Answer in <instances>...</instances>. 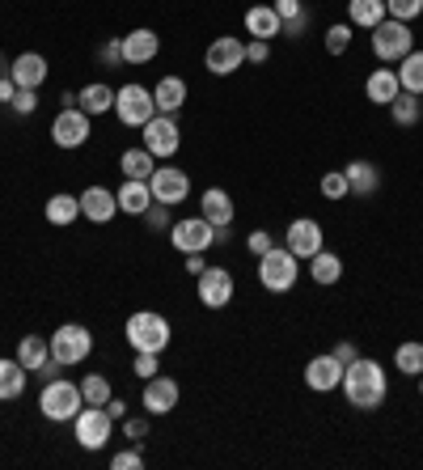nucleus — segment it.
<instances>
[{"mask_svg": "<svg viewBox=\"0 0 423 470\" xmlns=\"http://www.w3.org/2000/svg\"><path fill=\"white\" fill-rule=\"evenodd\" d=\"M153 102H157V115H178L182 102H186V81L182 76H161L153 85Z\"/></svg>", "mask_w": 423, "mask_h": 470, "instance_id": "obj_25", "label": "nucleus"}, {"mask_svg": "<svg viewBox=\"0 0 423 470\" xmlns=\"http://www.w3.org/2000/svg\"><path fill=\"white\" fill-rule=\"evenodd\" d=\"M161 51V35L157 30H148V25H140V30H132V35H123V64L127 68H145V64L157 60Z\"/></svg>", "mask_w": 423, "mask_h": 470, "instance_id": "obj_16", "label": "nucleus"}, {"mask_svg": "<svg viewBox=\"0 0 423 470\" xmlns=\"http://www.w3.org/2000/svg\"><path fill=\"white\" fill-rule=\"evenodd\" d=\"M110 466H115V470H140V466H145V454H140V449H123V454L110 458Z\"/></svg>", "mask_w": 423, "mask_h": 470, "instance_id": "obj_46", "label": "nucleus"}, {"mask_svg": "<svg viewBox=\"0 0 423 470\" xmlns=\"http://www.w3.org/2000/svg\"><path fill=\"white\" fill-rule=\"evenodd\" d=\"M76 106H81L85 115H106L110 106H115V89H110L106 81H94V85H85L81 94H76Z\"/></svg>", "mask_w": 423, "mask_h": 470, "instance_id": "obj_31", "label": "nucleus"}, {"mask_svg": "<svg viewBox=\"0 0 423 470\" xmlns=\"http://www.w3.org/2000/svg\"><path fill=\"white\" fill-rule=\"evenodd\" d=\"M119 170H123V178H140V183H148L153 178V170H157V157L140 145V149H127L119 157Z\"/></svg>", "mask_w": 423, "mask_h": 470, "instance_id": "obj_30", "label": "nucleus"}, {"mask_svg": "<svg viewBox=\"0 0 423 470\" xmlns=\"http://www.w3.org/2000/svg\"><path fill=\"white\" fill-rule=\"evenodd\" d=\"M43 216H47V225H55V229L73 225L76 216H81V195H68V191L51 195L47 204H43Z\"/></svg>", "mask_w": 423, "mask_h": 470, "instance_id": "obj_28", "label": "nucleus"}, {"mask_svg": "<svg viewBox=\"0 0 423 470\" xmlns=\"http://www.w3.org/2000/svg\"><path fill=\"white\" fill-rule=\"evenodd\" d=\"M204 267H207V259H204V255H186V272H191V275H199V272H204Z\"/></svg>", "mask_w": 423, "mask_h": 470, "instance_id": "obj_55", "label": "nucleus"}, {"mask_svg": "<svg viewBox=\"0 0 423 470\" xmlns=\"http://www.w3.org/2000/svg\"><path fill=\"white\" fill-rule=\"evenodd\" d=\"M17 360H22L30 373H38L51 360V344L43 339V335H25L22 344H17Z\"/></svg>", "mask_w": 423, "mask_h": 470, "instance_id": "obj_34", "label": "nucleus"}, {"mask_svg": "<svg viewBox=\"0 0 423 470\" xmlns=\"http://www.w3.org/2000/svg\"><path fill=\"white\" fill-rule=\"evenodd\" d=\"M347 22L360 25V30L381 25L386 22V0H347Z\"/></svg>", "mask_w": 423, "mask_h": 470, "instance_id": "obj_32", "label": "nucleus"}, {"mask_svg": "<svg viewBox=\"0 0 423 470\" xmlns=\"http://www.w3.org/2000/svg\"><path fill=\"white\" fill-rule=\"evenodd\" d=\"M322 195L327 199H347V178H343V170H330V174H322Z\"/></svg>", "mask_w": 423, "mask_h": 470, "instance_id": "obj_42", "label": "nucleus"}, {"mask_svg": "<svg viewBox=\"0 0 423 470\" xmlns=\"http://www.w3.org/2000/svg\"><path fill=\"white\" fill-rule=\"evenodd\" d=\"M322 242H327V234H322V225H317L314 216H301V221H292L288 234H284V246H288L297 259H305V263L314 259L317 250H327Z\"/></svg>", "mask_w": 423, "mask_h": 470, "instance_id": "obj_15", "label": "nucleus"}, {"mask_svg": "<svg viewBox=\"0 0 423 470\" xmlns=\"http://www.w3.org/2000/svg\"><path fill=\"white\" fill-rule=\"evenodd\" d=\"M301 280V259L288 246H271L267 255H258V285L267 293H288Z\"/></svg>", "mask_w": 423, "mask_h": 470, "instance_id": "obj_3", "label": "nucleus"}, {"mask_svg": "<svg viewBox=\"0 0 423 470\" xmlns=\"http://www.w3.org/2000/svg\"><path fill=\"white\" fill-rule=\"evenodd\" d=\"M394 369L407 373V377H419L423 373V344L419 339H407V344L394 347Z\"/></svg>", "mask_w": 423, "mask_h": 470, "instance_id": "obj_36", "label": "nucleus"}, {"mask_svg": "<svg viewBox=\"0 0 423 470\" xmlns=\"http://www.w3.org/2000/svg\"><path fill=\"white\" fill-rule=\"evenodd\" d=\"M242 64H246V43L242 38H233V35L212 38V47L204 51V68L212 76H233Z\"/></svg>", "mask_w": 423, "mask_h": 470, "instance_id": "obj_13", "label": "nucleus"}, {"mask_svg": "<svg viewBox=\"0 0 423 470\" xmlns=\"http://www.w3.org/2000/svg\"><path fill=\"white\" fill-rule=\"evenodd\" d=\"M338 390L347 395V403L356 411H377L381 403H386V395H389L386 369H381L377 360H368V356H356L347 369H343V382H338Z\"/></svg>", "mask_w": 423, "mask_h": 470, "instance_id": "obj_1", "label": "nucleus"}, {"mask_svg": "<svg viewBox=\"0 0 423 470\" xmlns=\"http://www.w3.org/2000/svg\"><path fill=\"white\" fill-rule=\"evenodd\" d=\"M178 398H182V390H178V382L174 377H166V373H157V377H148L145 382V411L148 415H169V411L178 407Z\"/></svg>", "mask_w": 423, "mask_h": 470, "instance_id": "obj_17", "label": "nucleus"}, {"mask_svg": "<svg viewBox=\"0 0 423 470\" xmlns=\"http://www.w3.org/2000/svg\"><path fill=\"white\" fill-rule=\"evenodd\" d=\"M13 94H17L13 76H0V106H5V102H13Z\"/></svg>", "mask_w": 423, "mask_h": 470, "instance_id": "obj_52", "label": "nucleus"}, {"mask_svg": "<svg viewBox=\"0 0 423 470\" xmlns=\"http://www.w3.org/2000/svg\"><path fill=\"white\" fill-rule=\"evenodd\" d=\"M246 35L263 38V43L279 38V13L271 9V5H250V9H246Z\"/></svg>", "mask_w": 423, "mask_h": 470, "instance_id": "obj_26", "label": "nucleus"}, {"mask_svg": "<svg viewBox=\"0 0 423 470\" xmlns=\"http://www.w3.org/2000/svg\"><path fill=\"white\" fill-rule=\"evenodd\" d=\"M271 246H276V237L267 234V229H254V234L246 237V250H250L254 259H258V255H267V250H271Z\"/></svg>", "mask_w": 423, "mask_h": 470, "instance_id": "obj_45", "label": "nucleus"}, {"mask_svg": "<svg viewBox=\"0 0 423 470\" xmlns=\"http://www.w3.org/2000/svg\"><path fill=\"white\" fill-rule=\"evenodd\" d=\"M305 30H309V13H301V17H292V22L279 25V35H284V38H301Z\"/></svg>", "mask_w": 423, "mask_h": 470, "instance_id": "obj_51", "label": "nucleus"}, {"mask_svg": "<svg viewBox=\"0 0 423 470\" xmlns=\"http://www.w3.org/2000/svg\"><path fill=\"white\" fill-rule=\"evenodd\" d=\"M85 407V395H81V382H68V377H51L43 382V395H38V411H43V420L51 424H68L76 420V411Z\"/></svg>", "mask_w": 423, "mask_h": 470, "instance_id": "obj_2", "label": "nucleus"}, {"mask_svg": "<svg viewBox=\"0 0 423 470\" xmlns=\"http://www.w3.org/2000/svg\"><path fill=\"white\" fill-rule=\"evenodd\" d=\"M347 47H351V22H335L327 30V51L330 55H347Z\"/></svg>", "mask_w": 423, "mask_h": 470, "instance_id": "obj_39", "label": "nucleus"}, {"mask_svg": "<svg viewBox=\"0 0 423 470\" xmlns=\"http://www.w3.org/2000/svg\"><path fill=\"white\" fill-rule=\"evenodd\" d=\"M338 382H343V365H338L330 352H322V356H314L309 365H305V385H309V390H317V395H330V390H338Z\"/></svg>", "mask_w": 423, "mask_h": 470, "instance_id": "obj_20", "label": "nucleus"}, {"mask_svg": "<svg viewBox=\"0 0 423 470\" xmlns=\"http://www.w3.org/2000/svg\"><path fill=\"white\" fill-rule=\"evenodd\" d=\"M25 377H30V369H25L22 360H17V356H13V360L0 356V403H13V398H22Z\"/></svg>", "mask_w": 423, "mask_h": 470, "instance_id": "obj_27", "label": "nucleus"}, {"mask_svg": "<svg viewBox=\"0 0 423 470\" xmlns=\"http://www.w3.org/2000/svg\"><path fill=\"white\" fill-rule=\"evenodd\" d=\"M267 60H271V43L250 38V43H246V64H267Z\"/></svg>", "mask_w": 423, "mask_h": 470, "instance_id": "obj_47", "label": "nucleus"}, {"mask_svg": "<svg viewBox=\"0 0 423 470\" xmlns=\"http://www.w3.org/2000/svg\"><path fill=\"white\" fill-rule=\"evenodd\" d=\"M94 136V115H85L81 106H64L55 119H51V140L60 149H85Z\"/></svg>", "mask_w": 423, "mask_h": 470, "instance_id": "obj_9", "label": "nucleus"}, {"mask_svg": "<svg viewBox=\"0 0 423 470\" xmlns=\"http://www.w3.org/2000/svg\"><path fill=\"white\" fill-rule=\"evenodd\" d=\"M271 9L279 13V25H284V22H292V17H301V13H309V9H305V5H301V0H276Z\"/></svg>", "mask_w": 423, "mask_h": 470, "instance_id": "obj_48", "label": "nucleus"}, {"mask_svg": "<svg viewBox=\"0 0 423 470\" xmlns=\"http://www.w3.org/2000/svg\"><path fill=\"white\" fill-rule=\"evenodd\" d=\"M123 335H127V344L136 347V352H166L169 347V322L161 318V314H153V310H136L132 318H127V326H123Z\"/></svg>", "mask_w": 423, "mask_h": 470, "instance_id": "obj_4", "label": "nucleus"}, {"mask_svg": "<svg viewBox=\"0 0 423 470\" xmlns=\"http://www.w3.org/2000/svg\"><path fill=\"white\" fill-rule=\"evenodd\" d=\"M76 445L89 449V454H97V449H106L110 445V436H115V415H110L106 407H89L85 403L81 411H76Z\"/></svg>", "mask_w": 423, "mask_h": 470, "instance_id": "obj_6", "label": "nucleus"}, {"mask_svg": "<svg viewBox=\"0 0 423 470\" xmlns=\"http://www.w3.org/2000/svg\"><path fill=\"white\" fill-rule=\"evenodd\" d=\"M398 85L407 89V94H415V98H423V51H407L398 60Z\"/></svg>", "mask_w": 423, "mask_h": 470, "instance_id": "obj_29", "label": "nucleus"}, {"mask_svg": "<svg viewBox=\"0 0 423 470\" xmlns=\"http://www.w3.org/2000/svg\"><path fill=\"white\" fill-rule=\"evenodd\" d=\"M115 199H119V212H127V216H145L148 204H153V191H148V183H140V178H123Z\"/></svg>", "mask_w": 423, "mask_h": 470, "instance_id": "obj_24", "label": "nucleus"}, {"mask_svg": "<svg viewBox=\"0 0 423 470\" xmlns=\"http://www.w3.org/2000/svg\"><path fill=\"white\" fill-rule=\"evenodd\" d=\"M195 293H199V305H207V310H225V305L233 301V293H237L233 272L229 267H204V272L195 275Z\"/></svg>", "mask_w": 423, "mask_h": 470, "instance_id": "obj_10", "label": "nucleus"}, {"mask_svg": "<svg viewBox=\"0 0 423 470\" xmlns=\"http://www.w3.org/2000/svg\"><path fill=\"white\" fill-rule=\"evenodd\" d=\"M169 246L178 250V255H204L212 250V225L204 216H182L178 225H169Z\"/></svg>", "mask_w": 423, "mask_h": 470, "instance_id": "obj_11", "label": "nucleus"}, {"mask_svg": "<svg viewBox=\"0 0 423 470\" xmlns=\"http://www.w3.org/2000/svg\"><path fill=\"white\" fill-rule=\"evenodd\" d=\"M148 191H153V199L157 204H182V199L191 195V178H186V170H178V165H157L153 170V178H148Z\"/></svg>", "mask_w": 423, "mask_h": 470, "instance_id": "obj_14", "label": "nucleus"}, {"mask_svg": "<svg viewBox=\"0 0 423 470\" xmlns=\"http://www.w3.org/2000/svg\"><path fill=\"white\" fill-rule=\"evenodd\" d=\"M330 356H335V360H338V365H343V369H347L351 360L360 356V347L351 344V339H338V344H335V347H330Z\"/></svg>", "mask_w": 423, "mask_h": 470, "instance_id": "obj_49", "label": "nucleus"}, {"mask_svg": "<svg viewBox=\"0 0 423 470\" xmlns=\"http://www.w3.org/2000/svg\"><path fill=\"white\" fill-rule=\"evenodd\" d=\"M407 51H415V35L407 22H394L386 17L381 25H373V55L381 64H398Z\"/></svg>", "mask_w": 423, "mask_h": 470, "instance_id": "obj_7", "label": "nucleus"}, {"mask_svg": "<svg viewBox=\"0 0 423 470\" xmlns=\"http://www.w3.org/2000/svg\"><path fill=\"white\" fill-rule=\"evenodd\" d=\"M199 216L207 225H233V195L220 191V186H207L204 195H199Z\"/></svg>", "mask_w": 423, "mask_h": 470, "instance_id": "obj_23", "label": "nucleus"}, {"mask_svg": "<svg viewBox=\"0 0 423 470\" xmlns=\"http://www.w3.org/2000/svg\"><path fill=\"white\" fill-rule=\"evenodd\" d=\"M106 411H110V415H115V420H123V415H127V403H123V398H115V395H110Z\"/></svg>", "mask_w": 423, "mask_h": 470, "instance_id": "obj_54", "label": "nucleus"}, {"mask_svg": "<svg viewBox=\"0 0 423 470\" xmlns=\"http://www.w3.org/2000/svg\"><path fill=\"white\" fill-rule=\"evenodd\" d=\"M97 60H102V64H123V38L102 43V47H97Z\"/></svg>", "mask_w": 423, "mask_h": 470, "instance_id": "obj_50", "label": "nucleus"}, {"mask_svg": "<svg viewBox=\"0 0 423 470\" xmlns=\"http://www.w3.org/2000/svg\"><path fill=\"white\" fill-rule=\"evenodd\" d=\"M115 212H119V199L110 186H85L81 191V216L94 225H110L115 221Z\"/></svg>", "mask_w": 423, "mask_h": 470, "instance_id": "obj_18", "label": "nucleus"}, {"mask_svg": "<svg viewBox=\"0 0 423 470\" xmlns=\"http://www.w3.org/2000/svg\"><path fill=\"white\" fill-rule=\"evenodd\" d=\"M60 360H47V365H43V369H38V377H43V382H51V377H60Z\"/></svg>", "mask_w": 423, "mask_h": 470, "instance_id": "obj_53", "label": "nucleus"}, {"mask_svg": "<svg viewBox=\"0 0 423 470\" xmlns=\"http://www.w3.org/2000/svg\"><path fill=\"white\" fill-rule=\"evenodd\" d=\"M389 119H394L398 127H415L423 119V102L415 98V94H407V89H402L398 98L389 102Z\"/></svg>", "mask_w": 423, "mask_h": 470, "instance_id": "obj_35", "label": "nucleus"}, {"mask_svg": "<svg viewBox=\"0 0 423 470\" xmlns=\"http://www.w3.org/2000/svg\"><path fill=\"white\" fill-rule=\"evenodd\" d=\"M145 225L148 229H153V234H169V204H157V199H153V204H148V212H145Z\"/></svg>", "mask_w": 423, "mask_h": 470, "instance_id": "obj_41", "label": "nucleus"}, {"mask_svg": "<svg viewBox=\"0 0 423 470\" xmlns=\"http://www.w3.org/2000/svg\"><path fill=\"white\" fill-rule=\"evenodd\" d=\"M309 275H314V285H322V288L338 285V275H343V259H338L335 250H317L314 259H309Z\"/></svg>", "mask_w": 423, "mask_h": 470, "instance_id": "obj_33", "label": "nucleus"}, {"mask_svg": "<svg viewBox=\"0 0 423 470\" xmlns=\"http://www.w3.org/2000/svg\"><path fill=\"white\" fill-rule=\"evenodd\" d=\"M343 178H347V195L356 199H373L381 191V170H377L373 161H347L343 165Z\"/></svg>", "mask_w": 423, "mask_h": 470, "instance_id": "obj_19", "label": "nucleus"}, {"mask_svg": "<svg viewBox=\"0 0 423 470\" xmlns=\"http://www.w3.org/2000/svg\"><path fill=\"white\" fill-rule=\"evenodd\" d=\"M132 373L140 377V382H148V377H157V352H136V365H132Z\"/></svg>", "mask_w": 423, "mask_h": 470, "instance_id": "obj_44", "label": "nucleus"}, {"mask_svg": "<svg viewBox=\"0 0 423 470\" xmlns=\"http://www.w3.org/2000/svg\"><path fill=\"white\" fill-rule=\"evenodd\" d=\"M398 94H402V85H398V73H394V68H373L368 81H364V98L377 102V106H389Z\"/></svg>", "mask_w": 423, "mask_h": 470, "instance_id": "obj_22", "label": "nucleus"}, {"mask_svg": "<svg viewBox=\"0 0 423 470\" xmlns=\"http://www.w3.org/2000/svg\"><path fill=\"white\" fill-rule=\"evenodd\" d=\"M123 436H127V441H132V445H145L148 441V411L145 415H123Z\"/></svg>", "mask_w": 423, "mask_h": 470, "instance_id": "obj_40", "label": "nucleus"}, {"mask_svg": "<svg viewBox=\"0 0 423 470\" xmlns=\"http://www.w3.org/2000/svg\"><path fill=\"white\" fill-rule=\"evenodd\" d=\"M115 115H119L123 127H145L153 115H157V102H153V89L145 85H123L115 89Z\"/></svg>", "mask_w": 423, "mask_h": 470, "instance_id": "obj_8", "label": "nucleus"}, {"mask_svg": "<svg viewBox=\"0 0 423 470\" xmlns=\"http://www.w3.org/2000/svg\"><path fill=\"white\" fill-rule=\"evenodd\" d=\"M81 395L89 407H106L110 403V377L106 373H89V377H81Z\"/></svg>", "mask_w": 423, "mask_h": 470, "instance_id": "obj_37", "label": "nucleus"}, {"mask_svg": "<svg viewBox=\"0 0 423 470\" xmlns=\"http://www.w3.org/2000/svg\"><path fill=\"white\" fill-rule=\"evenodd\" d=\"M182 145V132H178V115H153L145 124V149L153 153L157 161L174 157Z\"/></svg>", "mask_w": 423, "mask_h": 470, "instance_id": "obj_12", "label": "nucleus"}, {"mask_svg": "<svg viewBox=\"0 0 423 470\" xmlns=\"http://www.w3.org/2000/svg\"><path fill=\"white\" fill-rule=\"evenodd\" d=\"M9 76H13V85L17 89H43V81H47V55L22 51V55L9 64Z\"/></svg>", "mask_w": 423, "mask_h": 470, "instance_id": "obj_21", "label": "nucleus"}, {"mask_svg": "<svg viewBox=\"0 0 423 470\" xmlns=\"http://www.w3.org/2000/svg\"><path fill=\"white\" fill-rule=\"evenodd\" d=\"M419 13H423V0H386V17H394V22L411 25Z\"/></svg>", "mask_w": 423, "mask_h": 470, "instance_id": "obj_38", "label": "nucleus"}, {"mask_svg": "<svg viewBox=\"0 0 423 470\" xmlns=\"http://www.w3.org/2000/svg\"><path fill=\"white\" fill-rule=\"evenodd\" d=\"M419 398H423V373H419Z\"/></svg>", "mask_w": 423, "mask_h": 470, "instance_id": "obj_56", "label": "nucleus"}, {"mask_svg": "<svg viewBox=\"0 0 423 470\" xmlns=\"http://www.w3.org/2000/svg\"><path fill=\"white\" fill-rule=\"evenodd\" d=\"M47 344H51V360H60L64 369H76L94 352V331L81 326V322H64V326H55V335Z\"/></svg>", "mask_w": 423, "mask_h": 470, "instance_id": "obj_5", "label": "nucleus"}, {"mask_svg": "<svg viewBox=\"0 0 423 470\" xmlns=\"http://www.w3.org/2000/svg\"><path fill=\"white\" fill-rule=\"evenodd\" d=\"M9 111L13 115H35L38 111V89H17V94H13V102H9Z\"/></svg>", "mask_w": 423, "mask_h": 470, "instance_id": "obj_43", "label": "nucleus"}]
</instances>
